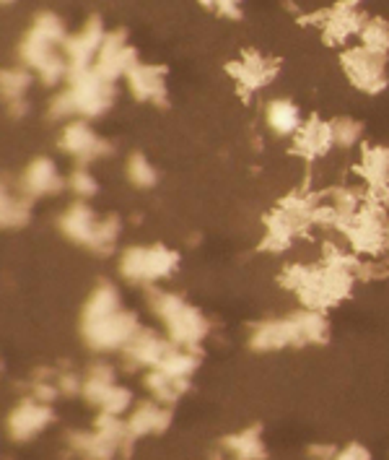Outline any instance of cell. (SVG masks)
<instances>
[{"label": "cell", "mask_w": 389, "mask_h": 460, "mask_svg": "<svg viewBox=\"0 0 389 460\" xmlns=\"http://www.w3.org/2000/svg\"><path fill=\"white\" fill-rule=\"evenodd\" d=\"M151 307H153L156 315L164 320L171 343H177V346L197 349L200 341L205 339L208 331H211L205 315L197 307H190L177 294H169V291H151Z\"/></svg>", "instance_id": "obj_1"}, {"label": "cell", "mask_w": 389, "mask_h": 460, "mask_svg": "<svg viewBox=\"0 0 389 460\" xmlns=\"http://www.w3.org/2000/svg\"><path fill=\"white\" fill-rule=\"evenodd\" d=\"M316 206L309 195H289L275 211L265 217V240L263 250H286L315 224Z\"/></svg>", "instance_id": "obj_2"}, {"label": "cell", "mask_w": 389, "mask_h": 460, "mask_svg": "<svg viewBox=\"0 0 389 460\" xmlns=\"http://www.w3.org/2000/svg\"><path fill=\"white\" fill-rule=\"evenodd\" d=\"M350 252L356 255H379L387 252V237H389V221L382 211V203L374 198H366L364 208L356 214V218L350 221V226L342 234Z\"/></svg>", "instance_id": "obj_3"}, {"label": "cell", "mask_w": 389, "mask_h": 460, "mask_svg": "<svg viewBox=\"0 0 389 460\" xmlns=\"http://www.w3.org/2000/svg\"><path fill=\"white\" fill-rule=\"evenodd\" d=\"M342 68H345V75L350 78V84L366 94H376L387 86L385 55L371 52L364 45H356V48L342 52Z\"/></svg>", "instance_id": "obj_4"}, {"label": "cell", "mask_w": 389, "mask_h": 460, "mask_svg": "<svg viewBox=\"0 0 389 460\" xmlns=\"http://www.w3.org/2000/svg\"><path fill=\"white\" fill-rule=\"evenodd\" d=\"M141 331V323L133 313H117V315L99 320L91 325H83V339L91 349L97 351H117L125 349L130 341L135 339V333Z\"/></svg>", "instance_id": "obj_5"}, {"label": "cell", "mask_w": 389, "mask_h": 460, "mask_svg": "<svg viewBox=\"0 0 389 460\" xmlns=\"http://www.w3.org/2000/svg\"><path fill=\"white\" fill-rule=\"evenodd\" d=\"M75 99V110L94 118L101 115L109 107V81H104L97 71H75L71 73V89H68Z\"/></svg>", "instance_id": "obj_6"}, {"label": "cell", "mask_w": 389, "mask_h": 460, "mask_svg": "<svg viewBox=\"0 0 389 460\" xmlns=\"http://www.w3.org/2000/svg\"><path fill=\"white\" fill-rule=\"evenodd\" d=\"M55 413L49 403H39L37 398H26L22 401L13 411L8 413V435L13 437L16 442H26L31 437H37L39 432H45L52 424Z\"/></svg>", "instance_id": "obj_7"}, {"label": "cell", "mask_w": 389, "mask_h": 460, "mask_svg": "<svg viewBox=\"0 0 389 460\" xmlns=\"http://www.w3.org/2000/svg\"><path fill=\"white\" fill-rule=\"evenodd\" d=\"M171 349H174L171 339H164V336H159L153 331L141 328L135 333V339L122 349L125 367H130V369H146V367L148 369H156L159 364L164 362V357L169 354Z\"/></svg>", "instance_id": "obj_8"}, {"label": "cell", "mask_w": 389, "mask_h": 460, "mask_svg": "<svg viewBox=\"0 0 389 460\" xmlns=\"http://www.w3.org/2000/svg\"><path fill=\"white\" fill-rule=\"evenodd\" d=\"M359 174L368 188V198L385 200L389 195V148L387 146H366L359 162Z\"/></svg>", "instance_id": "obj_9"}, {"label": "cell", "mask_w": 389, "mask_h": 460, "mask_svg": "<svg viewBox=\"0 0 389 460\" xmlns=\"http://www.w3.org/2000/svg\"><path fill=\"white\" fill-rule=\"evenodd\" d=\"M249 346L255 351H281L289 346H298L293 317H275V320H265V323L255 325V331L249 336Z\"/></svg>", "instance_id": "obj_10"}, {"label": "cell", "mask_w": 389, "mask_h": 460, "mask_svg": "<svg viewBox=\"0 0 389 460\" xmlns=\"http://www.w3.org/2000/svg\"><path fill=\"white\" fill-rule=\"evenodd\" d=\"M335 148V138H333V122L312 118L309 122L301 125V130L296 133V154H301L304 159L315 162L322 159L324 154H330Z\"/></svg>", "instance_id": "obj_11"}, {"label": "cell", "mask_w": 389, "mask_h": 460, "mask_svg": "<svg viewBox=\"0 0 389 460\" xmlns=\"http://www.w3.org/2000/svg\"><path fill=\"white\" fill-rule=\"evenodd\" d=\"M60 146H63L71 156L81 159V162H91V159H97V156L109 154V144H104L97 133H94L89 125H83V122L68 125L65 133H63V138H60Z\"/></svg>", "instance_id": "obj_12"}, {"label": "cell", "mask_w": 389, "mask_h": 460, "mask_svg": "<svg viewBox=\"0 0 389 460\" xmlns=\"http://www.w3.org/2000/svg\"><path fill=\"white\" fill-rule=\"evenodd\" d=\"M133 49L125 45L122 34H107L104 45L99 49V66L97 73L104 81H115L117 75L127 73L133 68Z\"/></svg>", "instance_id": "obj_13"}, {"label": "cell", "mask_w": 389, "mask_h": 460, "mask_svg": "<svg viewBox=\"0 0 389 460\" xmlns=\"http://www.w3.org/2000/svg\"><path fill=\"white\" fill-rule=\"evenodd\" d=\"M104 45V29L99 24L97 19L89 22L86 29L65 42V52H68V63H71V73L75 71H89L86 66L91 63V58L97 55L99 49Z\"/></svg>", "instance_id": "obj_14"}, {"label": "cell", "mask_w": 389, "mask_h": 460, "mask_svg": "<svg viewBox=\"0 0 389 460\" xmlns=\"http://www.w3.org/2000/svg\"><path fill=\"white\" fill-rule=\"evenodd\" d=\"M359 0H342L341 5H335V11L324 19V40L327 42H345L353 34H361L364 19L356 11Z\"/></svg>", "instance_id": "obj_15"}, {"label": "cell", "mask_w": 389, "mask_h": 460, "mask_svg": "<svg viewBox=\"0 0 389 460\" xmlns=\"http://www.w3.org/2000/svg\"><path fill=\"white\" fill-rule=\"evenodd\" d=\"M169 424L171 411L164 409L159 401H146V403L135 406L133 413L127 416V429H130V435L135 437V439H141V437L146 435H159V432L169 429Z\"/></svg>", "instance_id": "obj_16"}, {"label": "cell", "mask_w": 389, "mask_h": 460, "mask_svg": "<svg viewBox=\"0 0 389 460\" xmlns=\"http://www.w3.org/2000/svg\"><path fill=\"white\" fill-rule=\"evenodd\" d=\"M63 177L57 167L49 162V159H37L29 164V170L24 172L22 177V193H26L29 198L34 195H55L63 190Z\"/></svg>", "instance_id": "obj_17"}, {"label": "cell", "mask_w": 389, "mask_h": 460, "mask_svg": "<svg viewBox=\"0 0 389 460\" xmlns=\"http://www.w3.org/2000/svg\"><path fill=\"white\" fill-rule=\"evenodd\" d=\"M60 229H63V232H65V237H71L73 243L94 247L99 221L94 218V214H91V208H89V206L75 203V206H71V208L65 211V217L60 218Z\"/></svg>", "instance_id": "obj_18"}, {"label": "cell", "mask_w": 389, "mask_h": 460, "mask_svg": "<svg viewBox=\"0 0 389 460\" xmlns=\"http://www.w3.org/2000/svg\"><path fill=\"white\" fill-rule=\"evenodd\" d=\"M223 453L231 456L234 460H265L268 458V447L260 427H249L237 435H229L223 439Z\"/></svg>", "instance_id": "obj_19"}, {"label": "cell", "mask_w": 389, "mask_h": 460, "mask_svg": "<svg viewBox=\"0 0 389 460\" xmlns=\"http://www.w3.org/2000/svg\"><path fill=\"white\" fill-rule=\"evenodd\" d=\"M293 325L298 333V346H322L330 339V320L319 310H307L301 307L293 313Z\"/></svg>", "instance_id": "obj_20"}, {"label": "cell", "mask_w": 389, "mask_h": 460, "mask_svg": "<svg viewBox=\"0 0 389 460\" xmlns=\"http://www.w3.org/2000/svg\"><path fill=\"white\" fill-rule=\"evenodd\" d=\"M143 385L159 403H174L190 390V377H169L161 369H148Z\"/></svg>", "instance_id": "obj_21"}, {"label": "cell", "mask_w": 389, "mask_h": 460, "mask_svg": "<svg viewBox=\"0 0 389 460\" xmlns=\"http://www.w3.org/2000/svg\"><path fill=\"white\" fill-rule=\"evenodd\" d=\"M130 89L138 99H161L164 97V71L153 66H133L127 71Z\"/></svg>", "instance_id": "obj_22"}, {"label": "cell", "mask_w": 389, "mask_h": 460, "mask_svg": "<svg viewBox=\"0 0 389 460\" xmlns=\"http://www.w3.org/2000/svg\"><path fill=\"white\" fill-rule=\"evenodd\" d=\"M239 78L244 89H260L263 84H268L270 78L275 75V63H270L265 58H260L257 52H249L244 58V63H237L234 68H229Z\"/></svg>", "instance_id": "obj_23"}, {"label": "cell", "mask_w": 389, "mask_h": 460, "mask_svg": "<svg viewBox=\"0 0 389 460\" xmlns=\"http://www.w3.org/2000/svg\"><path fill=\"white\" fill-rule=\"evenodd\" d=\"M120 313V296L115 287H99L91 299L86 302L83 307V325H91V323H99V320H107V317L117 315Z\"/></svg>", "instance_id": "obj_24"}, {"label": "cell", "mask_w": 389, "mask_h": 460, "mask_svg": "<svg viewBox=\"0 0 389 460\" xmlns=\"http://www.w3.org/2000/svg\"><path fill=\"white\" fill-rule=\"evenodd\" d=\"M112 385H117V383H115V369L107 362L91 364V369H89L86 377H83V398H86L91 406H99Z\"/></svg>", "instance_id": "obj_25"}, {"label": "cell", "mask_w": 389, "mask_h": 460, "mask_svg": "<svg viewBox=\"0 0 389 460\" xmlns=\"http://www.w3.org/2000/svg\"><path fill=\"white\" fill-rule=\"evenodd\" d=\"M268 125L272 133L278 136H296L301 130V118L293 102L275 99L268 104Z\"/></svg>", "instance_id": "obj_26"}, {"label": "cell", "mask_w": 389, "mask_h": 460, "mask_svg": "<svg viewBox=\"0 0 389 460\" xmlns=\"http://www.w3.org/2000/svg\"><path fill=\"white\" fill-rule=\"evenodd\" d=\"M29 195L26 193H13V190H3V198H0V221L3 226L8 229H16V226H24L29 221Z\"/></svg>", "instance_id": "obj_27"}, {"label": "cell", "mask_w": 389, "mask_h": 460, "mask_svg": "<svg viewBox=\"0 0 389 460\" xmlns=\"http://www.w3.org/2000/svg\"><path fill=\"white\" fill-rule=\"evenodd\" d=\"M200 364V351L197 349H185V346H177L171 349L169 354L164 357V362L159 364L156 369L167 372L169 377H190Z\"/></svg>", "instance_id": "obj_28"}, {"label": "cell", "mask_w": 389, "mask_h": 460, "mask_svg": "<svg viewBox=\"0 0 389 460\" xmlns=\"http://www.w3.org/2000/svg\"><path fill=\"white\" fill-rule=\"evenodd\" d=\"M179 263V255L169 250V247H164V244H153V247H148L146 250V281H159V279H164V276H169L171 270L177 268Z\"/></svg>", "instance_id": "obj_29"}, {"label": "cell", "mask_w": 389, "mask_h": 460, "mask_svg": "<svg viewBox=\"0 0 389 460\" xmlns=\"http://www.w3.org/2000/svg\"><path fill=\"white\" fill-rule=\"evenodd\" d=\"M361 45L371 52L387 55L389 52V22L385 19H371L361 29Z\"/></svg>", "instance_id": "obj_30"}, {"label": "cell", "mask_w": 389, "mask_h": 460, "mask_svg": "<svg viewBox=\"0 0 389 460\" xmlns=\"http://www.w3.org/2000/svg\"><path fill=\"white\" fill-rule=\"evenodd\" d=\"M146 250L148 247H127L122 252L120 270L127 281H146Z\"/></svg>", "instance_id": "obj_31"}, {"label": "cell", "mask_w": 389, "mask_h": 460, "mask_svg": "<svg viewBox=\"0 0 389 460\" xmlns=\"http://www.w3.org/2000/svg\"><path fill=\"white\" fill-rule=\"evenodd\" d=\"M361 133H364V128H361V122L353 120V118H338V120H333V138H335V146L338 148H353V146L361 144Z\"/></svg>", "instance_id": "obj_32"}, {"label": "cell", "mask_w": 389, "mask_h": 460, "mask_svg": "<svg viewBox=\"0 0 389 460\" xmlns=\"http://www.w3.org/2000/svg\"><path fill=\"white\" fill-rule=\"evenodd\" d=\"M130 406H133V393L122 385H112L109 393L104 395V401L99 403L101 413H112V416H122Z\"/></svg>", "instance_id": "obj_33"}, {"label": "cell", "mask_w": 389, "mask_h": 460, "mask_svg": "<svg viewBox=\"0 0 389 460\" xmlns=\"http://www.w3.org/2000/svg\"><path fill=\"white\" fill-rule=\"evenodd\" d=\"M127 177H130L133 185H138V188H151V185H156V170H153V164L148 162L146 156H141V154H135V156L127 162Z\"/></svg>", "instance_id": "obj_34"}, {"label": "cell", "mask_w": 389, "mask_h": 460, "mask_svg": "<svg viewBox=\"0 0 389 460\" xmlns=\"http://www.w3.org/2000/svg\"><path fill=\"white\" fill-rule=\"evenodd\" d=\"M117 234H120V218L109 217V218H104V221H99L94 250H99V252L109 250V247L115 244V240H117Z\"/></svg>", "instance_id": "obj_35"}, {"label": "cell", "mask_w": 389, "mask_h": 460, "mask_svg": "<svg viewBox=\"0 0 389 460\" xmlns=\"http://www.w3.org/2000/svg\"><path fill=\"white\" fill-rule=\"evenodd\" d=\"M29 75L24 71H5L3 73V94L8 99H19L26 92Z\"/></svg>", "instance_id": "obj_36"}, {"label": "cell", "mask_w": 389, "mask_h": 460, "mask_svg": "<svg viewBox=\"0 0 389 460\" xmlns=\"http://www.w3.org/2000/svg\"><path fill=\"white\" fill-rule=\"evenodd\" d=\"M71 190L81 195V198H91V195H97L99 190L97 180H94L86 170H75L73 174H71Z\"/></svg>", "instance_id": "obj_37"}, {"label": "cell", "mask_w": 389, "mask_h": 460, "mask_svg": "<svg viewBox=\"0 0 389 460\" xmlns=\"http://www.w3.org/2000/svg\"><path fill=\"white\" fill-rule=\"evenodd\" d=\"M57 395H60V388H57V383H52V380H34V385H31V398H37L39 403H55L57 401Z\"/></svg>", "instance_id": "obj_38"}, {"label": "cell", "mask_w": 389, "mask_h": 460, "mask_svg": "<svg viewBox=\"0 0 389 460\" xmlns=\"http://www.w3.org/2000/svg\"><path fill=\"white\" fill-rule=\"evenodd\" d=\"M57 388L65 395H83V377L75 372H60L57 375Z\"/></svg>", "instance_id": "obj_39"}, {"label": "cell", "mask_w": 389, "mask_h": 460, "mask_svg": "<svg viewBox=\"0 0 389 460\" xmlns=\"http://www.w3.org/2000/svg\"><path fill=\"white\" fill-rule=\"evenodd\" d=\"M335 460H374V458H371L368 447H364L361 442H348L345 447L338 450Z\"/></svg>", "instance_id": "obj_40"}, {"label": "cell", "mask_w": 389, "mask_h": 460, "mask_svg": "<svg viewBox=\"0 0 389 460\" xmlns=\"http://www.w3.org/2000/svg\"><path fill=\"white\" fill-rule=\"evenodd\" d=\"M338 450H341V447H335V445H327V442H316V445H312V447H309L307 453H309V458H312V460H335Z\"/></svg>", "instance_id": "obj_41"}, {"label": "cell", "mask_w": 389, "mask_h": 460, "mask_svg": "<svg viewBox=\"0 0 389 460\" xmlns=\"http://www.w3.org/2000/svg\"><path fill=\"white\" fill-rule=\"evenodd\" d=\"M208 5H213V8H219L220 13H226V16H237L239 11H237V5H239V0H205Z\"/></svg>", "instance_id": "obj_42"}]
</instances>
